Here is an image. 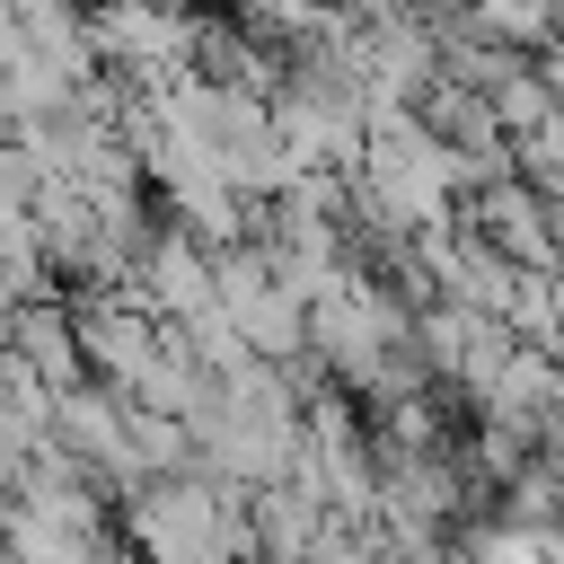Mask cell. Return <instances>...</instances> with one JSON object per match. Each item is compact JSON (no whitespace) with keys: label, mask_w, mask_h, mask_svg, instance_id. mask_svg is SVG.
<instances>
[]
</instances>
